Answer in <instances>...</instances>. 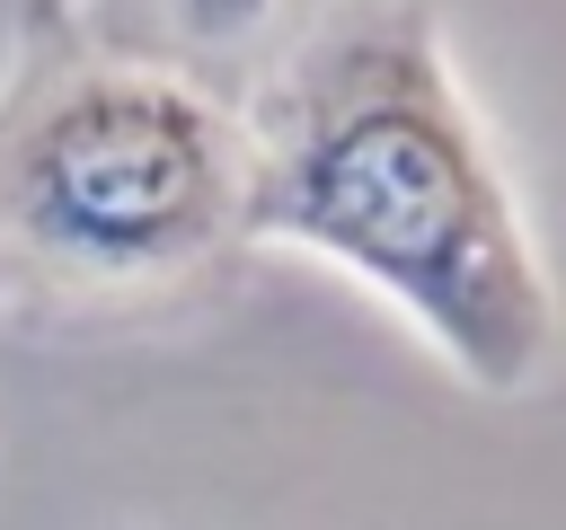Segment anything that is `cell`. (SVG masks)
Wrapping results in <instances>:
<instances>
[{"instance_id": "obj_1", "label": "cell", "mask_w": 566, "mask_h": 530, "mask_svg": "<svg viewBox=\"0 0 566 530\" xmlns=\"http://www.w3.org/2000/svg\"><path fill=\"white\" fill-rule=\"evenodd\" d=\"M239 132L248 239L345 265L486 398L548 371L557 292L424 0H318Z\"/></svg>"}, {"instance_id": "obj_2", "label": "cell", "mask_w": 566, "mask_h": 530, "mask_svg": "<svg viewBox=\"0 0 566 530\" xmlns=\"http://www.w3.org/2000/svg\"><path fill=\"white\" fill-rule=\"evenodd\" d=\"M248 239L239 106L159 53L27 9L0 80V265L53 292H168Z\"/></svg>"}, {"instance_id": "obj_3", "label": "cell", "mask_w": 566, "mask_h": 530, "mask_svg": "<svg viewBox=\"0 0 566 530\" xmlns=\"http://www.w3.org/2000/svg\"><path fill=\"white\" fill-rule=\"evenodd\" d=\"M133 9L150 18V44H133V53H159V62H177V53H195V62L239 53V44H256L283 18V0H133Z\"/></svg>"}]
</instances>
